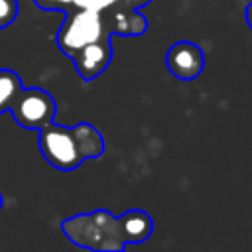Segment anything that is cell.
Returning <instances> with one entry per match:
<instances>
[{
	"label": "cell",
	"mask_w": 252,
	"mask_h": 252,
	"mask_svg": "<svg viewBox=\"0 0 252 252\" xmlns=\"http://www.w3.org/2000/svg\"><path fill=\"white\" fill-rule=\"evenodd\" d=\"M63 230L73 242L81 246H89V248H120L122 246L118 242H112V238L122 240L118 230V220L104 211L67 219L63 222Z\"/></svg>",
	"instance_id": "cell-1"
},
{
	"label": "cell",
	"mask_w": 252,
	"mask_h": 252,
	"mask_svg": "<svg viewBox=\"0 0 252 252\" xmlns=\"http://www.w3.org/2000/svg\"><path fill=\"white\" fill-rule=\"evenodd\" d=\"M100 39H104V22L96 10H77L69 14L57 35V43L67 55Z\"/></svg>",
	"instance_id": "cell-2"
},
{
	"label": "cell",
	"mask_w": 252,
	"mask_h": 252,
	"mask_svg": "<svg viewBox=\"0 0 252 252\" xmlns=\"http://www.w3.org/2000/svg\"><path fill=\"white\" fill-rule=\"evenodd\" d=\"M8 110L22 128L41 130L45 124L51 122L55 114V100L43 89L37 87L20 89Z\"/></svg>",
	"instance_id": "cell-3"
},
{
	"label": "cell",
	"mask_w": 252,
	"mask_h": 252,
	"mask_svg": "<svg viewBox=\"0 0 252 252\" xmlns=\"http://www.w3.org/2000/svg\"><path fill=\"white\" fill-rule=\"evenodd\" d=\"M39 150L53 167L63 171L75 169L83 161L71 128H63L51 122L39 130Z\"/></svg>",
	"instance_id": "cell-4"
},
{
	"label": "cell",
	"mask_w": 252,
	"mask_h": 252,
	"mask_svg": "<svg viewBox=\"0 0 252 252\" xmlns=\"http://www.w3.org/2000/svg\"><path fill=\"white\" fill-rule=\"evenodd\" d=\"M167 67L175 77L191 81L203 69V53L193 43H177L167 53Z\"/></svg>",
	"instance_id": "cell-5"
},
{
	"label": "cell",
	"mask_w": 252,
	"mask_h": 252,
	"mask_svg": "<svg viewBox=\"0 0 252 252\" xmlns=\"http://www.w3.org/2000/svg\"><path fill=\"white\" fill-rule=\"evenodd\" d=\"M71 57L75 59V67H77L79 75L85 81H89L106 69V65L110 61V47L106 41L100 39V41H94V43L81 47Z\"/></svg>",
	"instance_id": "cell-6"
},
{
	"label": "cell",
	"mask_w": 252,
	"mask_h": 252,
	"mask_svg": "<svg viewBox=\"0 0 252 252\" xmlns=\"http://www.w3.org/2000/svg\"><path fill=\"white\" fill-rule=\"evenodd\" d=\"M118 230L120 238L126 242H140L146 240L152 232V220L148 215L140 211H130L124 217L118 219Z\"/></svg>",
	"instance_id": "cell-7"
},
{
	"label": "cell",
	"mask_w": 252,
	"mask_h": 252,
	"mask_svg": "<svg viewBox=\"0 0 252 252\" xmlns=\"http://www.w3.org/2000/svg\"><path fill=\"white\" fill-rule=\"evenodd\" d=\"M71 132L77 140V146H79V152H81L83 159L98 158L102 154V138L91 124H85V122L77 124L75 128H71Z\"/></svg>",
	"instance_id": "cell-8"
},
{
	"label": "cell",
	"mask_w": 252,
	"mask_h": 252,
	"mask_svg": "<svg viewBox=\"0 0 252 252\" xmlns=\"http://www.w3.org/2000/svg\"><path fill=\"white\" fill-rule=\"evenodd\" d=\"M20 89V77L10 69H0V114L10 108Z\"/></svg>",
	"instance_id": "cell-9"
},
{
	"label": "cell",
	"mask_w": 252,
	"mask_h": 252,
	"mask_svg": "<svg viewBox=\"0 0 252 252\" xmlns=\"http://www.w3.org/2000/svg\"><path fill=\"white\" fill-rule=\"evenodd\" d=\"M18 12L16 0H0V28H6L8 24L14 22Z\"/></svg>",
	"instance_id": "cell-10"
},
{
	"label": "cell",
	"mask_w": 252,
	"mask_h": 252,
	"mask_svg": "<svg viewBox=\"0 0 252 252\" xmlns=\"http://www.w3.org/2000/svg\"><path fill=\"white\" fill-rule=\"evenodd\" d=\"M71 6H75L77 10H96V12L104 10V2L102 0H73Z\"/></svg>",
	"instance_id": "cell-11"
},
{
	"label": "cell",
	"mask_w": 252,
	"mask_h": 252,
	"mask_svg": "<svg viewBox=\"0 0 252 252\" xmlns=\"http://www.w3.org/2000/svg\"><path fill=\"white\" fill-rule=\"evenodd\" d=\"M73 0H35L37 6L41 8H65V6H71Z\"/></svg>",
	"instance_id": "cell-12"
},
{
	"label": "cell",
	"mask_w": 252,
	"mask_h": 252,
	"mask_svg": "<svg viewBox=\"0 0 252 252\" xmlns=\"http://www.w3.org/2000/svg\"><path fill=\"white\" fill-rule=\"evenodd\" d=\"M246 18H248V24L252 26V4L248 6V10H246Z\"/></svg>",
	"instance_id": "cell-13"
},
{
	"label": "cell",
	"mask_w": 252,
	"mask_h": 252,
	"mask_svg": "<svg viewBox=\"0 0 252 252\" xmlns=\"http://www.w3.org/2000/svg\"><path fill=\"white\" fill-rule=\"evenodd\" d=\"M102 2H104V8H110V6H114L118 0H102Z\"/></svg>",
	"instance_id": "cell-14"
},
{
	"label": "cell",
	"mask_w": 252,
	"mask_h": 252,
	"mask_svg": "<svg viewBox=\"0 0 252 252\" xmlns=\"http://www.w3.org/2000/svg\"><path fill=\"white\" fill-rule=\"evenodd\" d=\"M132 4H136V6H142V4H148L150 0H130Z\"/></svg>",
	"instance_id": "cell-15"
},
{
	"label": "cell",
	"mask_w": 252,
	"mask_h": 252,
	"mask_svg": "<svg viewBox=\"0 0 252 252\" xmlns=\"http://www.w3.org/2000/svg\"><path fill=\"white\" fill-rule=\"evenodd\" d=\"M0 209H2V195H0Z\"/></svg>",
	"instance_id": "cell-16"
}]
</instances>
